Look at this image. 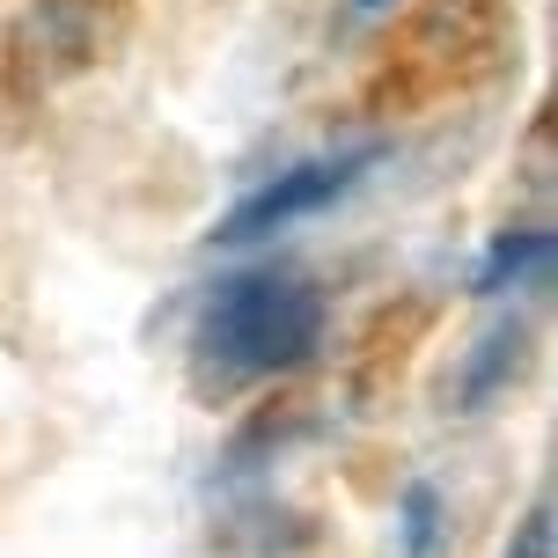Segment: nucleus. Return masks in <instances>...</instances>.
<instances>
[{
    "instance_id": "8",
    "label": "nucleus",
    "mask_w": 558,
    "mask_h": 558,
    "mask_svg": "<svg viewBox=\"0 0 558 558\" xmlns=\"http://www.w3.org/2000/svg\"><path fill=\"white\" fill-rule=\"evenodd\" d=\"M390 0H353V23H367V15H383Z\"/></svg>"
},
{
    "instance_id": "1",
    "label": "nucleus",
    "mask_w": 558,
    "mask_h": 558,
    "mask_svg": "<svg viewBox=\"0 0 558 558\" xmlns=\"http://www.w3.org/2000/svg\"><path fill=\"white\" fill-rule=\"evenodd\" d=\"M316 345H324V294L287 272L221 279L198 316V361L221 383H257L279 367H302Z\"/></svg>"
},
{
    "instance_id": "7",
    "label": "nucleus",
    "mask_w": 558,
    "mask_h": 558,
    "mask_svg": "<svg viewBox=\"0 0 558 558\" xmlns=\"http://www.w3.org/2000/svg\"><path fill=\"white\" fill-rule=\"evenodd\" d=\"M500 558H558V507H551V493H536V507L514 522V536H507Z\"/></svg>"
},
{
    "instance_id": "2",
    "label": "nucleus",
    "mask_w": 558,
    "mask_h": 558,
    "mask_svg": "<svg viewBox=\"0 0 558 558\" xmlns=\"http://www.w3.org/2000/svg\"><path fill=\"white\" fill-rule=\"evenodd\" d=\"M367 162H375V147H345V155H316V162L279 169L272 184H257L251 198L228 206L221 228H214V243H265V235H279V228L331 214L338 198L367 177Z\"/></svg>"
},
{
    "instance_id": "6",
    "label": "nucleus",
    "mask_w": 558,
    "mask_h": 558,
    "mask_svg": "<svg viewBox=\"0 0 558 558\" xmlns=\"http://www.w3.org/2000/svg\"><path fill=\"white\" fill-rule=\"evenodd\" d=\"M448 544V500L434 477H412L404 493H397V551L404 558H441Z\"/></svg>"
},
{
    "instance_id": "3",
    "label": "nucleus",
    "mask_w": 558,
    "mask_h": 558,
    "mask_svg": "<svg viewBox=\"0 0 558 558\" xmlns=\"http://www.w3.org/2000/svg\"><path fill=\"white\" fill-rule=\"evenodd\" d=\"M15 52H23V66H37L45 82L88 66V52H96V8H88V0H37L23 15Z\"/></svg>"
},
{
    "instance_id": "5",
    "label": "nucleus",
    "mask_w": 558,
    "mask_h": 558,
    "mask_svg": "<svg viewBox=\"0 0 558 558\" xmlns=\"http://www.w3.org/2000/svg\"><path fill=\"white\" fill-rule=\"evenodd\" d=\"M514 375H522V324L507 316V324H493V331L477 338V353L456 375V412H485Z\"/></svg>"
},
{
    "instance_id": "4",
    "label": "nucleus",
    "mask_w": 558,
    "mask_h": 558,
    "mask_svg": "<svg viewBox=\"0 0 558 558\" xmlns=\"http://www.w3.org/2000/svg\"><path fill=\"white\" fill-rule=\"evenodd\" d=\"M551 228H507L493 235V251L477 257V294H507V287H544L551 279Z\"/></svg>"
}]
</instances>
